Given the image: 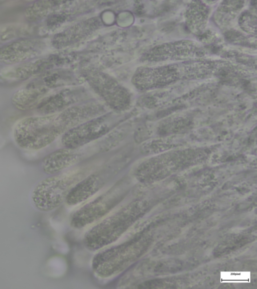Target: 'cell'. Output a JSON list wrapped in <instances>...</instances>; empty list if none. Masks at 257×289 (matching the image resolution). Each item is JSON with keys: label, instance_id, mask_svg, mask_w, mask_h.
<instances>
[{"label": "cell", "instance_id": "7a4b0ae2", "mask_svg": "<svg viewBox=\"0 0 257 289\" xmlns=\"http://www.w3.org/2000/svg\"><path fill=\"white\" fill-rule=\"evenodd\" d=\"M65 129L58 114L30 116L16 123L13 135L20 148L36 151L50 144Z\"/></svg>", "mask_w": 257, "mask_h": 289}, {"label": "cell", "instance_id": "8fae6325", "mask_svg": "<svg viewBox=\"0 0 257 289\" xmlns=\"http://www.w3.org/2000/svg\"><path fill=\"white\" fill-rule=\"evenodd\" d=\"M46 92L39 81L34 80L17 90L12 97V102L20 110H27L38 104Z\"/></svg>", "mask_w": 257, "mask_h": 289}, {"label": "cell", "instance_id": "5bb4252c", "mask_svg": "<svg viewBox=\"0 0 257 289\" xmlns=\"http://www.w3.org/2000/svg\"><path fill=\"white\" fill-rule=\"evenodd\" d=\"M34 28L29 24L12 23L0 27V42H11L17 40L30 38Z\"/></svg>", "mask_w": 257, "mask_h": 289}, {"label": "cell", "instance_id": "3957f363", "mask_svg": "<svg viewBox=\"0 0 257 289\" xmlns=\"http://www.w3.org/2000/svg\"><path fill=\"white\" fill-rule=\"evenodd\" d=\"M86 174L83 170L76 169L41 180L31 191L33 205L44 212L57 208L66 201L70 191L85 177Z\"/></svg>", "mask_w": 257, "mask_h": 289}, {"label": "cell", "instance_id": "6da1fadb", "mask_svg": "<svg viewBox=\"0 0 257 289\" xmlns=\"http://www.w3.org/2000/svg\"><path fill=\"white\" fill-rule=\"evenodd\" d=\"M139 201H132L105 218L85 235L84 243L91 251L111 244L132 228L142 210Z\"/></svg>", "mask_w": 257, "mask_h": 289}, {"label": "cell", "instance_id": "30bf717a", "mask_svg": "<svg viewBox=\"0 0 257 289\" xmlns=\"http://www.w3.org/2000/svg\"><path fill=\"white\" fill-rule=\"evenodd\" d=\"M110 178L108 173H99L85 177L68 195L65 202L70 206H75L84 202L96 193Z\"/></svg>", "mask_w": 257, "mask_h": 289}, {"label": "cell", "instance_id": "277c9868", "mask_svg": "<svg viewBox=\"0 0 257 289\" xmlns=\"http://www.w3.org/2000/svg\"><path fill=\"white\" fill-rule=\"evenodd\" d=\"M142 241L138 236H130L121 243L105 249L93 258L95 274L102 278L115 276L128 268L139 258Z\"/></svg>", "mask_w": 257, "mask_h": 289}, {"label": "cell", "instance_id": "9c48e42d", "mask_svg": "<svg viewBox=\"0 0 257 289\" xmlns=\"http://www.w3.org/2000/svg\"><path fill=\"white\" fill-rule=\"evenodd\" d=\"M100 25V20L96 17L81 21L55 35L52 45L60 48L73 44L93 33Z\"/></svg>", "mask_w": 257, "mask_h": 289}, {"label": "cell", "instance_id": "9a60e30c", "mask_svg": "<svg viewBox=\"0 0 257 289\" xmlns=\"http://www.w3.org/2000/svg\"><path fill=\"white\" fill-rule=\"evenodd\" d=\"M58 5L54 1H35L29 5L25 9V16L32 22L39 21L49 14Z\"/></svg>", "mask_w": 257, "mask_h": 289}, {"label": "cell", "instance_id": "ba28073f", "mask_svg": "<svg viewBox=\"0 0 257 289\" xmlns=\"http://www.w3.org/2000/svg\"><path fill=\"white\" fill-rule=\"evenodd\" d=\"M102 118L81 124L70 130L63 138V142L67 147H76L82 145L108 131L114 124Z\"/></svg>", "mask_w": 257, "mask_h": 289}, {"label": "cell", "instance_id": "8992f818", "mask_svg": "<svg viewBox=\"0 0 257 289\" xmlns=\"http://www.w3.org/2000/svg\"><path fill=\"white\" fill-rule=\"evenodd\" d=\"M84 76L94 91L108 106L116 110H124L129 106V92L114 78L95 69L86 71Z\"/></svg>", "mask_w": 257, "mask_h": 289}, {"label": "cell", "instance_id": "52a82bcc", "mask_svg": "<svg viewBox=\"0 0 257 289\" xmlns=\"http://www.w3.org/2000/svg\"><path fill=\"white\" fill-rule=\"evenodd\" d=\"M43 44L31 38L17 40L0 47V62L15 64L33 60L42 51Z\"/></svg>", "mask_w": 257, "mask_h": 289}, {"label": "cell", "instance_id": "4fadbf2b", "mask_svg": "<svg viewBox=\"0 0 257 289\" xmlns=\"http://www.w3.org/2000/svg\"><path fill=\"white\" fill-rule=\"evenodd\" d=\"M49 64L45 59H33L5 70L3 76L8 79L25 80L42 73Z\"/></svg>", "mask_w": 257, "mask_h": 289}, {"label": "cell", "instance_id": "7c38bea8", "mask_svg": "<svg viewBox=\"0 0 257 289\" xmlns=\"http://www.w3.org/2000/svg\"><path fill=\"white\" fill-rule=\"evenodd\" d=\"M79 156L73 149L58 150L46 156L42 160L41 168L46 174H57L74 164Z\"/></svg>", "mask_w": 257, "mask_h": 289}, {"label": "cell", "instance_id": "5b68a950", "mask_svg": "<svg viewBox=\"0 0 257 289\" xmlns=\"http://www.w3.org/2000/svg\"><path fill=\"white\" fill-rule=\"evenodd\" d=\"M117 185L75 212L70 219L71 226L75 229L83 228L110 213L127 193L126 186Z\"/></svg>", "mask_w": 257, "mask_h": 289}]
</instances>
